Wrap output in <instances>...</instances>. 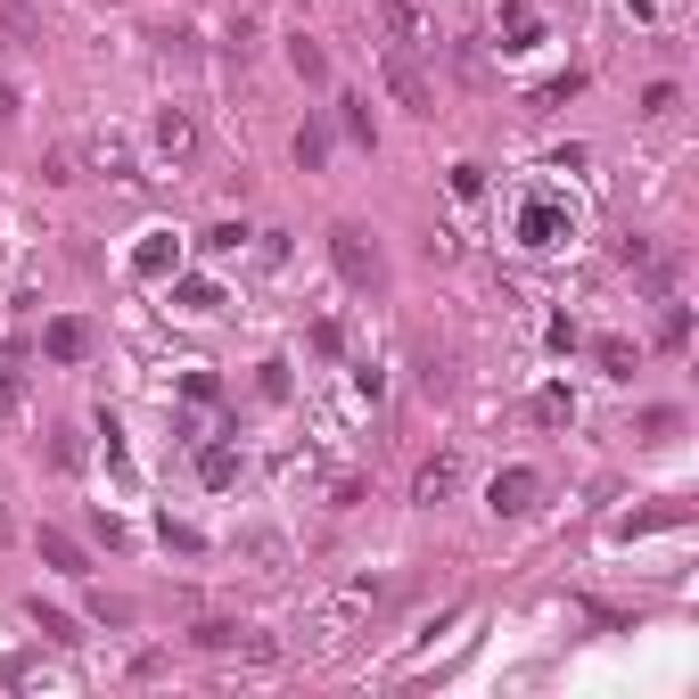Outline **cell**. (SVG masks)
<instances>
[{"mask_svg": "<svg viewBox=\"0 0 699 699\" xmlns=\"http://www.w3.org/2000/svg\"><path fill=\"white\" fill-rule=\"evenodd\" d=\"M511 239H519V247H535V256H543V247H568V239H577V215H568V198H552V189H526V198H519V223H511Z\"/></svg>", "mask_w": 699, "mask_h": 699, "instance_id": "6da1fadb", "label": "cell"}, {"mask_svg": "<svg viewBox=\"0 0 699 699\" xmlns=\"http://www.w3.org/2000/svg\"><path fill=\"white\" fill-rule=\"evenodd\" d=\"M329 264H337V280H346V288H378V280H387L378 239H371L363 223H329Z\"/></svg>", "mask_w": 699, "mask_h": 699, "instance_id": "7a4b0ae2", "label": "cell"}, {"mask_svg": "<svg viewBox=\"0 0 699 699\" xmlns=\"http://www.w3.org/2000/svg\"><path fill=\"white\" fill-rule=\"evenodd\" d=\"M535 494H543L535 470H502L494 485H485V511H494V519H526V511H535Z\"/></svg>", "mask_w": 699, "mask_h": 699, "instance_id": "3957f363", "label": "cell"}, {"mask_svg": "<svg viewBox=\"0 0 699 699\" xmlns=\"http://www.w3.org/2000/svg\"><path fill=\"white\" fill-rule=\"evenodd\" d=\"M198 650H247V659H272V642L264 633H247V626H230V618H206L198 633H189Z\"/></svg>", "mask_w": 699, "mask_h": 699, "instance_id": "277c9868", "label": "cell"}, {"mask_svg": "<svg viewBox=\"0 0 699 699\" xmlns=\"http://www.w3.org/2000/svg\"><path fill=\"white\" fill-rule=\"evenodd\" d=\"M387 91H395V99H404V108H412V116H429V108H436V99H429V82H420V75H412V58H404V41H395V50H387Z\"/></svg>", "mask_w": 699, "mask_h": 699, "instance_id": "5b68a950", "label": "cell"}, {"mask_svg": "<svg viewBox=\"0 0 699 699\" xmlns=\"http://www.w3.org/2000/svg\"><path fill=\"white\" fill-rule=\"evenodd\" d=\"M41 354H50V363H82V354H91V329H82L75 313H67V322L41 329Z\"/></svg>", "mask_w": 699, "mask_h": 699, "instance_id": "8992f818", "label": "cell"}, {"mask_svg": "<svg viewBox=\"0 0 699 699\" xmlns=\"http://www.w3.org/2000/svg\"><path fill=\"white\" fill-rule=\"evenodd\" d=\"M453 485H461V453H436L429 470L412 478V494H420V502H444V494H453Z\"/></svg>", "mask_w": 699, "mask_h": 699, "instance_id": "52a82bcc", "label": "cell"}, {"mask_svg": "<svg viewBox=\"0 0 699 699\" xmlns=\"http://www.w3.org/2000/svg\"><path fill=\"white\" fill-rule=\"evenodd\" d=\"M41 560L58 568V577H91V560H82L75 535H58V526H41Z\"/></svg>", "mask_w": 699, "mask_h": 699, "instance_id": "ba28073f", "label": "cell"}, {"mask_svg": "<svg viewBox=\"0 0 699 699\" xmlns=\"http://www.w3.org/2000/svg\"><path fill=\"white\" fill-rule=\"evenodd\" d=\"M157 148H165V157H198V124H189L181 108H165L157 116Z\"/></svg>", "mask_w": 699, "mask_h": 699, "instance_id": "9c48e42d", "label": "cell"}, {"mask_svg": "<svg viewBox=\"0 0 699 699\" xmlns=\"http://www.w3.org/2000/svg\"><path fill=\"white\" fill-rule=\"evenodd\" d=\"M26 618L41 626V642H82V633H75V618H67V609H50V601H41V592L26 601Z\"/></svg>", "mask_w": 699, "mask_h": 699, "instance_id": "30bf717a", "label": "cell"}, {"mask_svg": "<svg viewBox=\"0 0 699 699\" xmlns=\"http://www.w3.org/2000/svg\"><path fill=\"white\" fill-rule=\"evenodd\" d=\"M288 67L305 75V82H329V50H322L313 33H296V41H288Z\"/></svg>", "mask_w": 699, "mask_h": 699, "instance_id": "8fae6325", "label": "cell"}, {"mask_svg": "<svg viewBox=\"0 0 699 699\" xmlns=\"http://www.w3.org/2000/svg\"><path fill=\"white\" fill-rule=\"evenodd\" d=\"M198 478H206V485L223 494V485L239 478V453H230V444H198Z\"/></svg>", "mask_w": 699, "mask_h": 699, "instance_id": "7c38bea8", "label": "cell"}, {"mask_svg": "<svg viewBox=\"0 0 699 699\" xmlns=\"http://www.w3.org/2000/svg\"><path fill=\"white\" fill-rule=\"evenodd\" d=\"M174 256H181L174 239H148L140 256H132V272H140V280H165V272H174Z\"/></svg>", "mask_w": 699, "mask_h": 699, "instance_id": "4fadbf2b", "label": "cell"}, {"mask_svg": "<svg viewBox=\"0 0 699 699\" xmlns=\"http://www.w3.org/2000/svg\"><path fill=\"white\" fill-rule=\"evenodd\" d=\"M601 371H609V378H633V371H642V346H626V337H601Z\"/></svg>", "mask_w": 699, "mask_h": 699, "instance_id": "5bb4252c", "label": "cell"}, {"mask_svg": "<svg viewBox=\"0 0 699 699\" xmlns=\"http://www.w3.org/2000/svg\"><path fill=\"white\" fill-rule=\"evenodd\" d=\"M535 420H543V429H568V420H577V395H568V387H543V395H535Z\"/></svg>", "mask_w": 699, "mask_h": 699, "instance_id": "9a60e30c", "label": "cell"}, {"mask_svg": "<svg viewBox=\"0 0 699 699\" xmlns=\"http://www.w3.org/2000/svg\"><path fill=\"white\" fill-rule=\"evenodd\" d=\"M174 305H181V313H215V305H223V288H215V280H181V288H174Z\"/></svg>", "mask_w": 699, "mask_h": 699, "instance_id": "2e32d148", "label": "cell"}, {"mask_svg": "<svg viewBox=\"0 0 699 699\" xmlns=\"http://www.w3.org/2000/svg\"><path fill=\"white\" fill-rule=\"evenodd\" d=\"M675 436H683V412H642V444H675Z\"/></svg>", "mask_w": 699, "mask_h": 699, "instance_id": "e0dca14e", "label": "cell"}, {"mask_svg": "<svg viewBox=\"0 0 699 699\" xmlns=\"http://www.w3.org/2000/svg\"><path fill=\"white\" fill-rule=\"evenodd\" d=\"M329 157V132H322V124H305V132H296V165H305V174H313V165H322Z\"/></svg>", "mask_w": 699, "mask_h": 699, "instance_id": "ac0fdd59", "label": "cell"}, {"mask_svg": "<svg viewBox=\"0 0 699 699\" xmlns=\"http://www.w3.org/2000/svg\"><path fill=\"white\" fill-rule=\"evenodd\" d=\"M91 618H99V626H132V601H116V592H91Z\"/></svg>", "mask_w": 699, "mask_h": 699, "instance_id": "d6986e66", "label": "cell"}, {"mask_svg": "<svg viewBox=\"0 0 699 699\" xmlns=\"http://www.w3.org/2000/svg\"><path fill=\"white\" fill-rule=\"evenodd\" d=\"M181 395H189V404H215L223 378H215V371H189V378H181Z\"/></svg>", "mask_w": 699, "mask_h": 699, "instance_id": "ffe728a7", "label": "cell"}, {"mask_svg": "<svg viewBox=\"0 0 699 699\" xmlns=\"http://www.w3.org/2000/svg\"><path fill=\"white\" fill-rule=\"evenodd\" d=\"M626 9H633V17H642V26H650V17H659V0H626Z\"/></svg>", "mask_w": 699, "mask_h": 699, "instance_id": "44dd1931", "label": "cell"}, {"mask_svg": "<svg viewBox=\"0 0 699 699\" xmlns=\"http://www.w3.org/2000/svg\"><path fill=\"white\" fill-rule=\"evenodd\" d=\"M9 116H17V91H0V124H9Z\"/></svg>", "mask_w": 699, "mask_h": 699, "instance_id": "7402d4cb", "label": "cell"}, {"mask_svg": "<svg viewBox=\"0 0 699 699\" xmlns=\"http://www.w3.org/2000/svg\"><path fill=\"white\" fill-rule=\"evenodd\" d=\"M0 543H9V511H0Z\"/></svg>", "mask_w": 699, "mask_h": 699, "instance_id": "603a6c76", "label": "cell"}]
</instances>
